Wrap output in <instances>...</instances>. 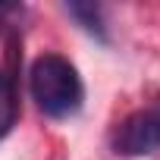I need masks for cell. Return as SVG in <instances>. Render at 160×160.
Here are the masks:
<instances>
[{"instance_id":"5b68a950","label":"cell","mask_w":160,"mask_h":160,"mask_svg":"<svg viewBox=\"0 0 160 160\" xmlns=\"http://www.w3.org/2000/svg\"><path fill=\"white\" fill-rule=\"evenodd\" d=\"M25 16V7L19 3H0V35L3 32H16V19Z\"/></svg>"},{"instance_id":"3957f363","label":"cell","mask_w":160,"mask_h":160,"mask_svg":"<svg viewBox=\"0 0 160 160\" xmlns=\"http://www.w3.org/2000/svg\"><path fill=\"white\" fill-rule=\"evenodd\" d=\"M63 10H66V16H72L78 22L82 32H88L101 44H110V32H107V22H104V10L98 3H63Z\"/></svg>"},{"instance_id":"277c9868","label":"cell","mask_w":160,"mask_h":160,"mask_svg":"<svg viewBox=\"0 0 160 160\" xmlns=\"http://www.w3.org/2000/svg\"><path fill=\"white\" fill-rule=\"evenodd\" d=\"M19 119V94H16V82L13 75H7L0 69V138H7L13 132Z\"/></svg>"},{"instance_id":"6da1fadb","label":"cell","mask_w":160,"mask_h":160,"mask_svg":"<svg viewBox=\"0 0 160 160\" xmlns=\"http://www.w3.org/2000/svg\"><path fill=\"white\" fill-rule=\"evenodd\" d=\"M28 91L38 110L50 119H66L82 110L85 85L78 69L60 53H41L28 72Z\"/></svg>"},{"instance_id":"7a4b0ae2","label":"cell","mask_w":160,"mask_h":160,"mask_svg":"<svg viewBox=\"0 0 160 160\" xmlns=\"http://www.w3.org/2000/svg\"><path fill=\"white\" fill-rule=\"evenodd\" d=\"M113 151L122 157H151L160 154V98L148 107L129 113L113 129Z\"/></svg>"}]
</instances>
